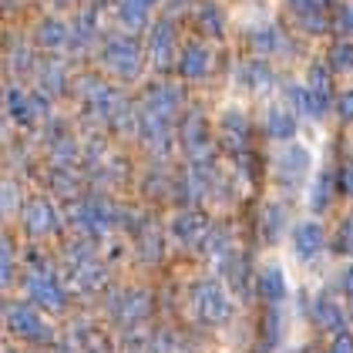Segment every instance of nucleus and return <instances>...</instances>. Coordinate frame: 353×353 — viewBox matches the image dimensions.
I'll return each mask as SVG.
<instances>
[{
    "instance_id": "nucleus-15",
    "label": "nucleus",
    "mask_w": 353,
    "mask_h": 353,
    "mask_svg": "<svg viewBox=\"0 0 353 353\" xmlns=\"http://www.w3.org/2000/svg\"><path fill=\"white\" fill-rule=\"evenodd\" d=\"M313 323L320 326V330H326V333H343L347 330V310L333 296L320 293V296L313 299Z\"/></svg>"
},
{
    "instance_id": "nucleus-38",
    "label": "nucleus",
    "mask_w": 353,
    "mask_h": 353,
    "mask_svg": "<svg viewBox=\"0 0 353 353\" xmlns=\"http://www.w3.org/2000/svg\"><path fill=\"white\" fill-rule=\"evenodd\" d=\"M14 279V245L3 243V283Z\"/></svg>"
},
{
    "instance_id": "nucleus-19",
    "label": "nucleus",
    "mask_w": 353,
    "mask_h": 353,
    "mask_svg": "<svg viewBox=\"0 0 353 353\" xmlns=\"http://www.w3.org/2000/svg\"><path fill=\"white\" fill-rule=\"evenodd\" d=\"M212 68V54L205 44H185V51L179 54V74L182 78H205Z\"/></svg>"
},
{
    "instance_id": "nucleus-7",
    "label": "nucleus",
    "mask_w": 353,
    "mask_h": 353,
    "mask_svg": "<svg viewBox=\"0 0 353 353\" xmlns=\"http://www.w3.org/2000/svg\"><path fill=\"white\" fill-rule=\"evenodd\" d=\"M21 225L34 239H48V236H57L64 229V219H61L51 199H30L24 205V212H21Z\"/></svg>"
},
{
    "instance_id": "nucleus-33",
    "label": "nucleus",
    "mask_w": 353,
    "mask_h": 353,
    "mask_svg": "<svg viewBox=\"0 0 353 353\" xmlns=\"http://www.w3.org/2000/svg\"><path fill=\"white\" fill-rule=\"evenodd\" d=\"M252 44L259 48V51H279V44H283V37H279V30L266 24V28H259L252 34Z\"/></svg>"
},
{
    "instance_id": "nucleus-1",
    "label": "nucleus",
    "mask_w": 353,
    "mask_h": 353,
    "mask_svg": "<svg viewBox=\"0 0 353 353\" xmlns=\"http://www.w3.org/2000/svg\"><path fill=\"white\" fill-rule=\"evenodd\" d=\"M64 270H68V286L78 290V293H98L105 290L108 283V270L105 263L94 256V249L88 239H78V243L68 245L64 252Z\"/></svg>"
},
{
    "instance_id": "nucleus-6",
    "label": "nucleus",
    "mask_w": 353,
    "mask_h": 353,
    "mask_svg": "<svg viewBox=\"0 0 353 353\" xmlns=\"http://www.w3.org/2000/svg\"><path fill=\"white\" fill-rule=\"evenodd\" d=\"M7 330L28 343H51V326L37 313L34 303H10L7 306Z\"/></svg>"
},
{
    "instance_id": "nucleus-32",
    "label": "nucleus",
    "mask_w": 353,
    "mask_h": 353,
    "mask_svg": "<svg viewBox=\"0 0 353 353\" xmlns=\"http://www.w3.org/2000/svg\"><path fill=\"white\" fill-rule=\"evenodd\" d=\"M330 64H333L336 71H353V44L350 41L333 44V51H330Z\"/></svg>"
},
{
    "instance_id": "nucleus-37",
    "label": "nucleus",
    "mask_w": 353,
    "mask_h": 353,
    "mask_svg": "<svg viewBox=\"0 0 353 353\" xmlns=\"http://www.w3.org/2000/svg\"><path fill=\"white\" fill-rule=\"evenodd\" d=\"M326 353H353V333H350V330L333 333V340L326 343Z\"/></svg>"
},
{
    "instance_id": "nucleus-20",
    "label": "nucleus",
    "mask_w": 353,
    "mask_h": 353,
    "mask_svg": "<svg viewBox=\"0 0 353 353\" xmlns=\"http://www.w3.org/2000/svg\"><path fill=\"white\" fill-rule=\"evenodd\" d=\"M219 266H222V272H225V279L232 283V290L249 293V286H252V272H249V263H245L243 252H225V256L219 259Z\"/></svg>"
},
{
    "instance_id": "nucleus-5",
    "label": "nucleus",
    "mask_w": 353,
    "mask_h": 353,
    "mask_svg": "<svg viewBox=\"0 0 353 353\" xmlns=\"http://www.w3.org/2000/svg\"><path fill=\"white\" fill-rule=\"evenodd\" d=\"M118 225V212L105 199H81L74 202V229L81 239H101Z\"/></svg>"
},
{
    "instance_id": "nucleus-11",
    "label": "nucleus",
    "mask_w": 353,
    "mask_h": 353,
    "mask_svg": "<svg viewBox=\"0 0 353 353\" xmlns=\"http://www.w3.org/2000/svg\"><path fill=\"white\" fill-rule=\"evenodd\" d=\"M290 243H293L296 259L310 263V259H316V256L323 252L326 232H323V225H320V222H299V225H293V236H290Z\"/></svg>"
},
{
    "instance_id": "nucleus-3",
    "label": "nucleus",
    "mask_w": 353,
    "mask_h": 353,
    "mask_svg": "<svg viewBox=\"0 0 353 353\" xmlns=\"http://www.w3.org/2000/svg\"><path fill=\"white\" fill-rule=\"evenodd\" d=\"M189 310L199 323L222 326L232 316V299L225 293V286L219 279H199L189 286Z\"/></svg>"
},
{
    "instance_id": "nucleus-42",
    "label": "nucleus",
    "mask_w": 353,
    "mask_h": 353,
    "mask_svg": "<svg viewBox=\"0 0 353 353\" xmlns=\"http://www.w3.org/2000/svg\"><path fill=\"white\" fill-rule=\"evenodd\" d=\"M343 286H347V293H350V303H353V266H347V272H343Z\"/></svg>"
},
{
    "instance_id": "nucleus-29",
    "label": "nucleus",
    "mask_w": 353,
    "mask_h": 353,
    "mask_svg": "<svg viewBox=\"0 0 353 353\" xmlns=\"http://www.w3.org/2000/svg\"><path fill=\"white\" fill-rule=\"evenodd\" d=\"M330 199H333V175H330V172H320L316 182H313V192H310V209L323 212L326 205H330Z\"/></svg>"
},
{
    "instance_id": "nucleus-30",
    "label": "nucleus",
    "mask_w": 353,
    "mask_h": 353,
    "mask_svg": "<svg viewBox=\"0 0 353 353\" xmlns=\"http://www.w3.org/2000/svg\"><path fill=\"white\" fill-rule=\"evenodd\" d=\"M279 336H283V316H279L276 306H270L266 316H263V347L272 350V347L279 343Z\"/></svg>"
},
{
    "instance_id": "nucleus-14",
    "label": "nucleus",
    "mask_w": 353,
    "mask_h": 353,
    "mask_svg": "<svg viewBox=\"0 0 353 353\" xmlns=\"http://www.w3.org/2000/svg\"><path fill=\"white\" fill-rule=\"evenodd\" d=\"M182 148L189 152V162H212V138L202 118H192L182 125Z\"/></svg>"
},
{
    "instance_id": "nucleus-25",
    "label": "nucleus",
    "mask_w": 353,
    "mask_h": 353,
    "mask_svg": "<svg viewBox=\"0 0 353 353\" xmlns=\"http://www.w3.org/2000/svg\"><path fill=\"white\" fill-rule=\"evenodd\" d=\"M236 81L249 88V91H266V88H272V71L263 61H245L239 68V74H236Z\"/></svg>"
},
{
    "instance_id": "nucleus-8",
    "label": "nucleus",
    "mask_w": 353,
    "mask_h": 353,
    "mask_svg": "<svg viewBox=\"0 0 353 353\" xmlns=\"http://www.w3.org/2000/svg\"><path fill=\"white\" fill-rule=\"evenodd\" d=\"M101 54H105V64L118 78H135L141 71V51H138L135 37H128V34H111Z\"/></svg>"
},
{
    "instance_id": "nucleus-41",
    "label": "nucleus",
    "mask_w": 353,
    "mask_h": 353,
    "mask_svg": "<svg viewBox=\"0 0 353 353\" xmlns=\"http://www.w3.org/2000/svg\"><path fill=\"white\" fill-rule=\"evenodd\" d=\"M10 68H30V54L21 51V48H14L10 51Z\"/></svg>"
},
{
    "instance_id": "nucleus-10",
    "label": "nucleus",
    "mask_w": 353,
    "mask_h": 353,
    "mask_svg": "<svg viewBox=\"0 0 353 353\" xmlns=\"http://www.w3.org/2000/svg\"><path fill=\"white\" fill-rule=\"evenodd\" d=\"M272 175H276V182L279 185H299L306 175H310V152L303 148V145H290V148H283L279 155H276V162H272Z\"/></svg>"
},
{
    "instance_id": "nucleus-31",
    "label": "nucleus",
    "mask_w": 353,
    "mask_h": 353,
    "mask_svg": "<svg viewBox=\"0 0 353 353\" xmlns=\"http://www.w3.org/2000/svg\"><path fill=\"white\" fill-rule=\"evenodd\" d=\"M199 28L205 30V34H222V10H219L216 3H202L199 7Z\"/></svg>"
},
{
    "instance_id": "nucleus-21",
    "label": "nucleus",
    "mask_w": 353,
    "mask_h": 353,
    "mask_svg": "<svg viewBox=\"0 0 353 353\" xmlns=\"http://www.w3.org/2000/svg\"><path fill=\"white\" fill-rule=\"evenodd\" d=\"M245 138H249V128H245V118L243 114H225L222 118V141L229 145V152L232 155H245L249 152V145H245Z\"/></svg>"
},
{
    "instance_id": "nucleus-16",
    "label": "nucleus",
    "mask_w": 353,
    "mask_h": 353,
    "mask_svg": "<svg viewBox=\"0 0 353 353\" xmlns=\"http://www.w3.org/2000/svg\"><path fill=\"white\" fill-rule=\"evenodd\" d=\"M37 44H41V48H51V51L74 48V28H68V24L57 21V17H44V21L37 24Z\"/></svg>"
},
{
    "instance_id": "nucleus-2",
    "label": "nucleus",
    "mask_w": 353,
    "mask_h": 353,
    "mask_svg": "<svg viewBox=\"0 0 353 353\" xmlns=\"http://www.w3.org/2000/svg\"><path fill=\"white\" fill-rule=\"evenodd\" d=\"M24 293L37 310H48V313H57V310L68 306V286L41 259H30L28 270H24Z\"/></svg>"
},
{
    "instance_id": "nucleus-26",
    "label": "nucleus",
    "mask_w": 353,
    "mask_h": 353,
    "mask_svg": "<svg viewBox=\"0 0 353 353\" xmlns=\"http://www.w3.org/2000/svg\"><path fill=\"white\" fill-rule=\"evenodd\" d=\"M155 3H159V0H118V21L132 30L141 28V24L148 21V14H152Z\"/></svg>"
},
{
    "instance_id": "nucleus-13",
    "label": "nucleus",
    "mask_w": 353,
    "mask_h": 353,
    "mask_svg": "<svg viewBox=\"0 0 353 353\" xmlns=\"http://www.w3.org/2000/svg\"><path fill=\"white\" fill-rule=\"evenodd\" d=\"M84 108L91 111L94 118H114L118 108H121V101H118V94L111 91L105 81H84Z\"/></svg>"
},
{
    "instance_id": "nucleus-4",
    "label": "nucleus",
    "mask_w": 353,
    "mask_h": 353,
    "mask_svg": "<svg viewBox=\"0 0 353 353\" xmlns=\"http://www.w3.org/2000/svg\"><path fill=\"white\" fill-rule=\"evenodd\" d=\"M152 316V293L141 290V286H128V290H118L108 299V320L121 330H138Z\"/></svg>"
},
{
    "instance_id": "nucleus-35",
    "label": "nucleus",
    "mask_w": 353,
    "mask_h": 353,
    "mask_svg": "<svg viewBox=\"0 0 353 353\" xmlns=\"http://www.w3.org/2000/svg\"><path fill=\"white\" fill-rule=\"evenodd\" d=\"M37 81H41V91H44V94H61V88H64V74H61V68H44Z\"/></svg>"
},
{
    "instance_id": "nucleus-36",
    "label": "nucleus",
    "mask_w": 353,
    "mask_h": 353,
    "mask_svg": "<svg viewBox=\"0 0 353 353\" xmlns=\"http://www.w3.org/2000/svg\"><path fill=\"white\" fill-rule=\"evenodd\" d=\"M333 28L340 30L347 41H353V7H350V3H343V7L336 10V17H333Z\"/></svg>"
},
{
    "instance_id": "nucleus-43",
    "label": "nucleus",
    "mask_w": 353,
    "mask_h": 353,
    "mask_svg": "<svg viewBox=\"0 0 353 353\" xmlns=\"http://www.w3.org/2000/svg\"><path fill=\"white\" fill-rule=\"evenodd\" d=\"M88 353H108V350H105V347H101V343H98V347H94V350H88Z\"/></svg>"
},
{
    "instance_id": "nucleus-39",
    "label": "nucleus",
    "mask_w": 353,
    "mask_h": 353,
    "mask_svg": "<svg viewBox=\"0 0 353 353\" xmlns=\"http://www.w3.org/2000/svg\"><path fill=\"white\" fill-rule=\"evenodd\" d=\"M336 108H340V118H343V121H353V91H347V94H340Z\"/></svg>"
},
{
    "instance_id": "nucleus-12",
    "label": "nucleus",
    "mask_w": 353,
    "mask_h": 353,
    "mask_svg": "<svg viewBox=\"0 0 353 353\" xmlns=\"http://www.w3.org/2000/svg\"><path fill=\"white\" fill-rule=\"evenodd\" d=\"M7 114H10L14 125L30 128V125L44 114V101H41L37 94H24V91L10 88V91H7Z\"/></svg>"
},
{
    "instance_id": "nucleus-24",
    "label": "nucleus",
    "mask_w": 353,
    "mask_h": 353,
    "mask_svg": "<svg viewBox=\"0 0 353 353\" xmlns=\"http://www.w3.org/2000/svg\"><path fill=\"white\" fill-rule=\"evenodd\" d=\"M172 41H175L172 24H168V21H159V24L152 28V44H148V51H152L159 68H168V61H172Z\"/></svg>"
},
{
    "instance_id": "nucleus-9",
    "label": "nucleus",
    "mask_w": 353,
    "mask_h": 353,
    "mask_svg": "<svg viewBox=\"0 0 353 353\" xmlns=\"http://www.w3.org/2000/svg\"><path fill=\"white\" fill-rule=\"evenodd\" d=\"M212 229V222L205 212H199V209H179L175 216H172V225H168V232H172V239L179 245H192V249H199L202 239H205V232Z\"/></svg>"
},
{
    "instance_id": "nucleus-27",
    "label": "nucleus",
    "mask_w": 353,
    "mask_h": 353,
    "mask_svg": "<svg viewBox=\"0 0 353 353\" xmlns=\"http://www.w3.org/2000/svg\"><path fill=\"white\" fill-rule=\"evenodd\" d=\"M286 222H290V216H286V209L279 205V202H270L266 209H263V239H279L283 232H286Z\"/></svg>"
},
{
    "instance_id": "nucleus-28",
    "label": "nucleus",
    "mask_w": 353,
    "mask_h": 353,
    "mask_svg": "<svg viewBox=\"0 0 353 353\" xmlns=\"http://www.w3.org/2000/svg\"><path fill=\"white\" fill-rule=\"evenodd\" d=\"M199 252L202 256H212V259H222L225 252H232V243H229V232H222L219 225H212L209 232H205V239L199 245Z\"/></svg>"
},
{
    "instance_id": "nucleus-17",
    "label": "nucleus",
    "mask_w": 353,
    "mask_h": 353,
    "mask_svg": "<svg viewBox=\"0 0 353 353\" xmlns=\"http://www.w3.org/2000/svg\"><path fill=\"white\" fill-rule=\"evenodd\" d=\"M132 232H135L138 256H141L145 263H159V259H162V232H159L148 219H135Z\"/></svg>"
},
{
    "instance_id": "nucleus-40",
    "label": "nucleus",
    "mask_w": 353,
    "mask_h": 353,
    "mask_svg": "<svg viewBox=\"0 0 353 353\" xmlns=\"http://www.w3.org/2000/svg\"><path fill=\"white\" fill-rule=\"evenodd\" d=\"M340 189L353 199V165H343V168H340Z\"/></svg>"
},
{
    "instance_id": "nucleus-23",
    "label": "nucleus",
    "mask_w": 353,
    "mask_h": 353,
    "mask_svg": "<svg viewBox=\"0 0 353 353\" xmlns=\"http://www.w3.org/2000/svg\"><path fill=\"white\" fill-rule=\"evenodd\" d=\"M296 132V111L293 108H283V105H272L266 111V135L270 138H293Z\"/></svg>"
},
{
    "instance_id": "nucleus-18",
    "label": "nucleus",
    "mask_w": 353,
    "mask_h": 353,
    "mask_svg": "<svg viewBox=\"0 0 353 353\" xmlns=\"http://www.w3.org/2000/svg\"><path fill=\"white\" fill-rule=\"evenodd\" d=\"M290 10L296 17V24L310 34L326 28V0H290Z\"/></svg>"
},
{
    "instance_id": "nucleus-22",
    "label": "nucleus",
    "mask_w": 353,
    "mask_h": 353,
    "mask_svg": "<svg viewBox=\"0 0 353 353\" xmlns=\"http://www.w3.org/2000/svg\"><path fill=\"white\" fill-rule=\"evenodd\" d=\"M256 286H259L263 299H266L270 306H276V303H283V299H286V272L279 270V266H266V270L259 272Z\"/></svg>"
},
{
    "instance_id": "nucleus-34",
    "label": "nucleus",
    "mask_w": 353,
    "mask_h": 353,
    "mask_svg": "<svg viewBox=\"0 0 353 353\" xmlns=\"http://www.w3.org/2000/svg\"><path fill=\"white\" fill-rule=\"evenodd\" d=\"M333 245H336L340 256H353V216L340 222V229H336V243Z\"/></svg>"
}]
</instances>
